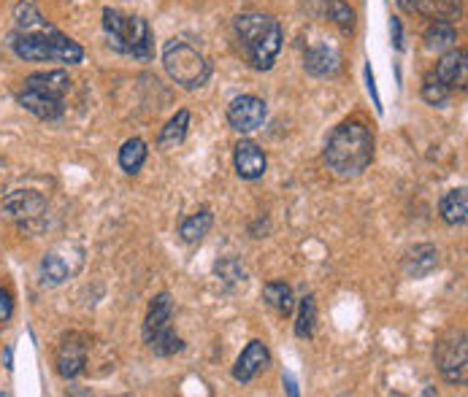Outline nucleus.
I'll use <instances>...</instances> for the list:
<instances>
[{"mask_svg":"<svg viewBox=\"0 0 468 397\" xmlns=\"http://www.w3.org/2000/svg\"><path fill=\"white\" fill-rule=\"evenodd\" d=\"M12 49L25 63H68L85 60V49L52 28L31 4L17 9V31L12 33Z\"/></svg>","mask_w":468,"mask_h":397,"instance_id":"obj_1","label":"nucleus"},{"mask_svg":"<svg viewBox=\"0 0 468 397\" xmlns=\"http://www.w3.org/2000/svg\"><path fill=\"white\" fill-rule=\"evenodd\" d=\"M371 160H374V133L363 122H344L330 133L325 144V163L336 176L341 179L360 176L371 165Z\"/></svg>","mask_w":468,"mask_h":397,"instance_id":"obj_2","label":"nucleus"},{"mask_svg":"<svg viewBox=\"0 0 468 397\" xmlns=\"http://www.w3.org/2000/svg\"><path fill=\"white\" fill-rule=\"evenodd\" d=\"M236 44L255 71H268L282 49V25L268 14H241L233 22Z\"/></svg>","mask_w":468,"mask_h":397,"instance_id":"obj_3","label":"nucleus"},{"mask_svg":"<svg viewBox=\"0 0 468 397\" xmlns=\"http://www.w3.org/2000/svg\"><path fill=\"white\" fill-rule=\"evenodd\" d=\"M104 31L114 52L130 55L139 60L152 57V31L141 17H128L114 9H104Z\"/></svg>","mask_w":468,"mask_h":397,"instance_id":"obj_4","label":"nucleus"},{"mask_svg":"<svg viewBox=\"0 0 468 397\" xmlns=\"http://www.w3.org/2000/svg\"><path fill=\"white\" fill-rule=\"evenodd\" d=\"M163 66H166V74L182 84L184 90H195V87H203L212 76V66L209 60L195 49L190 47L187 41L182 39H171L166 47H163Z\"/></svg>","mask_w":468,"mask_h":397,"instance_id":"obj_5","label":"nucleus"},{"mask_svg":"<svg viewBox=\"0 0 468 397\" xmlns=\"http://www.w3.org/2000/svg\"><path fill=\"white\" fill-rule=\"evenodd\" d=\"M171 316H174L171 295L168 292L155 295V300L149 303L147 319H144V340L158 357H171L184 348V340L171 327Z\"/></svg>","mask_w":468,"mask_h":397,"instance_id":"obj_6","label":"nucleus"},{"mask_svg":"<svg viewBox=\"0 0 468 397\" xmlns=\"http://www.w3.org/2000/svg\"><path fill=\"white\" fill-rule=\"evenodd\" d=\"M436 365L441 370V375L449 384H465L468 378V346H465V332L452 330L444 338H438L436 343Z\"/></svg>","mask_w":468,"mask_h":397,"instance_id":"obj_7","label":"nucleus"},{"mask_svg":"<svg viewBox=\"0 0 468 397\" xmlns=\"http://www.w3.org/2000/svg\"><path fill=\"white\" fill-rule=\"evenodd\" d=\"M266 114H268L266 103L260 98H255V95H238L228 106V122L238 133H255V130H260L263 122H266Z\"/></svg>","mask_w":468,"mask_h":397,"instance_id":"obj_8","label":"nucleus"},{"mask_svg":"<svg viewBox=\"0 0 468 397\" xmlns=\"http://www.w3.org/2000/svg\"><path fill=\"white\" fill-rule=\"evenodd\" d=\"M4 211L9 214L12 222L17 225H33L39 222L44 214H47V200L39 195V192H31V190H17V192H9L6 200H4Z\"/></svg>","mask_w":468,"mask_h":397,"instance_id":"obj_9","label":"nucleus"},{"mask_svg":"<svg viewBox=\"0 0 468 397\" xmlns=\"http://www.w3.org/2000/svg\"><path fill=\"white\" fill-rule=\"evenodd\" d=\"M20 106L25 111H31L33 117L39 119H47V122H55L66 114V98L63 95H55V93H47V90H36V87H22V93L17 95Z\"/></svg>","mask_w":468,"mask_h":397,"instance_id":"obj_10","label":"nucleus"},{"mask_svg":"<svg viewBox=\"0 0 468 397\" xmlns=\"http://www.w3.org/2000/svg\"><path fill=\"white\" fill-rule=\"evenodd\" d=\"M271 362V354H268V346L263 340H249L247 348L238 354L236 359V367H233V378L241 381V384H249L260 370H266Z\"/></svg>","mask_w":468,"mask_h":397,"instance_id":"obj_11","label":"nucleus"},{"mask_svg":"<svg viewBox=\"0 0 468 397\" xmlns=\"http://www.w3.org/2000/svg\"><path fill=\"white\" fill-rule=\"evenodd\" d=\"M55 365H58V373L63 378H76L85 365H87V346L82 343L79 335H68L60 348H58V357H55Z\"/></svg>","mask_w":468,"mask_h":397,"instance_id":"obj_12","label":"nucleus"},{"mask_svg":"<svg viewBox=\"0 0 468 397\" xmlns=\"http://www.w3.org/2000/svg\"><path fill=\"white\" fill-rule=\"evenodd\" d=\"M233 160H236L238 176H241V179H249V181L260 179V176L266 173V165H268V163H266V152H263L255 141H238V144H236Z\"/></svg>","mask_w":468,"mask_h":397,"instance_id":"obj_13","label":"nucleus"},{"mask_svg":"<svg viewBox=\"0 0 468 397\" xmlns=\"http://www.w3.org/2000/svg\"><path fill=\"white\" fill-rule=\"evenodd\" d=\"M436 79L444 84V87H457V90H465V82H468V63H465V52L463 49H449L438 68H436Z\"/></svg>","mask_w":468,"mask_h":397,"instance_id":"obj_14","label":"nucleus"},{"mask_svg":"<svg viewBox=\"0 0 468 397\" xmlns=\"http://www.w3.org/2000/svg\"><path fill=\"white\" fill-rule=\"evenodd\" d=\"M303 68L311 74V76H320V79H328V76H336L341 71V55L333 49V47H311L306 55H303Z\"/></svg>","mask_w":468,"mask_h":397,"instance_id":"obj_15","label":"nucleus"},{"mask_svg":"<svg viewBox=\"0 0 468 397\" xmlns=\"http://www.w3.org/2000/svg\"><path fill=\"white\" fill-rule=\"evenodd\" d=\"M438 268V251L430 243H419L406 254V276L411 278H425Z\"/></svg>","mask_w":468,"mask_h":397,"instance_id":"obj_16","label":"nucleus"},{"mask_svg":"<svg viewBox=\"0 0 468 397\" xmlns=\"http://www.w3.org/2000/svg\"><path fill=\"white\" fill-rule=\"evenodd\" d=\"M414 12L433 22H454L460 17V0H414Z\"/></svg>","mask_w":468,"mask_h":397,"instance_id":"obj_17","label":"nucleus"},{"mask_svg":"<svg viewBox=\"0 0 468 397\" xmlns=\"http://www.w3.org/2000/svg\"><path fill=\"white\" fill-rule=\"evenodd\" d=\"M441 219L452 227L457 225H465V216H468V195L465 190H449L444 198H441Z\"/></svg>","mask_w":468,"mask_h":397,"instance_id":"obj_18","label":"nucleus"},{"mask_svg":"<svg viewBox=\"0 0 468 397\" xmlns=\"http://www.w3.org/2000/svg\"><path fill=\"white\" fill-rule=\"evenodd\" d=\"M263 297H266V303H268L276 313H282V316H290L292 308H295L292 289H290V284H284V281H268V284L263 287Z\"/></svg>","mask_w":468,"mask_h":397,"instance_id":"obj_19","label":"nucleus"},{"mask_svg":"<svg viewBox=\"0 0 468 397\" xmlns=\"http://www.w3.org/2000/svg\"><path fill=\"white\" fill-rule=\"evenodd\" d=\"M25 87H36V90H47V93H55V95H68L71 90V79L66 71H44V74H33L25 79Z\"/></svg>","mask_w":468,"mask_h":397,"instance_id":"obj_20","label":"nucleus"},{"mask_svg":"<svg viewBox=\"0 0 468 397\" xmlns=\"http://www.w3.org/2000/svg\"><path fill=\"white\" fill-rule=\"evenodd\" d=\"M212 225H214V214H212L209 208H201L198 214H193V216H187V219L182 222L179 235H182L184 243H198V241L212 230Z\"/></svg>","mask_w":468,"mask_h":397,"instance_id":"obj_21","label":"nucleus"},{"mask_svg":"<svg viewBox=\"0 0 468 397\" xmlns=\"http://www.w3.org/2000/svg\"><path fill=\"white\" fill-rule=\"evenodd\" d=\"M71 265L66 262V257H60L58 251H52V254H47L44 260H41V281L47 284V287H60V284H66L68 278H71Z\"/></svg>","mask_w":468,"mask_h":397,"instance_id":"obj_22","label":"nucleus"},{"mask_svg":"<svg viewBox=\"0 0 468 397\" xmlns=\"http://www.w3.org/2000/svg\"><path fill=\"white\" fill-rule=\"evenodd\" d=\"M147 154H149L147 144H144L141 138H130V141H125L122 149H120V168H122L125 173L133 176V173H139V171L144 168Z\"/></svg>","mask_w":468,"mask_h":397,"instance_id":"obj_23","label":"nucleus"},{"mask_svg":"<svg viewBox=\"0 0 468 397\" xmlns=\"http://www.w3.org/2000/svg\"><path fill=\"white\" fill-rule=\"evenodd\" d=\"M187 130H190V111H176V117L168 119V125L163 128L160 133V149H174L179 146L184 138H187Z\"/></svg>","mask_w":468,"mask_h":397,"instance_id":"obj_24","label":"nucleus"},{"mask_svg":"<svg viewBox=\"0 0 468 397\" xmlns=\"http://www.w3.org/2000/svg\"><path fill=\"white\" fill-rule=\"evenodd\" d=\"M457 41V31L452 28V22H433L425 33V44L428 49L433 52H444V49H452Z\"/></svg>","mask_w":468,"mask_h":397,"instance_id":"obj_25","label":"nucleus"},{"mask_svg":"<svg viewBox=\"0 0 468 397\" xmlns=\"http://www.w3.org/2000/svg\"><path fill=\"white\" fill-rule=\"evenodd\" d=\"M314 324H317V303L314 295H306L298 305V322H295V332L301 338H311L314 335Z\"/></svg>","mask_w":468,"mask_h":397,"instance_id":"obj_26","label":"nucleus"},{"mask_svg":"<svg viewBox=\"0 0 468 397\" xmlns=\"http://www.w3.org/2000/svg\"><path fill=\"white\" fill-rule=\"evenodd\" d=\"M325 14L333 25H338L344 33H352L355 31V12L349 9V4H344V0H328L325 6Z\"/></svg>","mask_w":468,"mask_h":397,"instance_id":"obj_27","label":"nucleus"},{"mask_svg":"<svg viewBox=\"0 0 468 397\" xmlns=\"http://www.w3.org/2000/svg\"><path fill=\"white\" fill-rule=\"evenodd\" d=\"M446 98H449V87H444L436 79V74H430L422 84V101L430 103V106H441V103H446Z\"/></svg>","mask_w":468,"mask_h":397,"instance_id":"obj_28","label":"nucleus"},{"mask_svg":"<svg viewBox=\"0 0 468 397\" xmlns=\"http://www.w3.org/2000/svg\"><path fill=\"white\" fill-rule=\"evenodd\" d=\"M214 270H217V276H220L222 281H228V284H244V278H247V273H244L241 262H238V260H233V257H228V260L217 262V265H214Z\"/></svg>","mask_w":468,"mask_h":397,"instance_id":"obj_29","label":"nucleus"},{"mask_svg":"<svg viewBox=\"0 0 468 397\" xmlns=\"http://www.w3.org/2000/svg\"><path fill=\"white\" fill-rule=\"evenodd\" d=\"M14 313V297L9 289H0V324H6Z\"/></svg>","mask_w":468,"mask_h":397,"instance_id":"obj_30","label":"nucleus"},{"mask_svg":"<svg viewBox=\"0 0 468 397\" xmlns=\"http://www.w3.org/2000/svg\"><path fill=\"white\" fill-rule=\"evenodd\" d=\"M392 41H395L398 49H403V41H400V22H398V20H392Z\"/></svg>","mask_w":468,"mask_h":397,"instance_id":"obj_31","label":"nucleus"},{"mask_svg":"<svg viewBox=\"0 0 468 397\" xmlns=\"http://www.w3.org/2000/svg\"><path fill=\"white\" fill-rule=\"evenodd\" d=\"M284 381H287V392H290L292 397H298V386H295V381H292V375H284Z\"/></svg>","mask_w":468,"mask_h":397,"instance_id":"obj_32","label":"nucleus"},{"mask_svg":"<svg viewBox=\"0 0 468 397\" xmlns=\"http://www.w3.org/2000/svg\"><path fill=\"white\" fill-rule=\"evenodd\" d=\"M398 4H400V9H403V12H409V14L414 12V0H398Z\"/></svg>","mask_w":468,"mask_h":397,"instance_id":"obj_33","label":"nucleus"}]
</instances>
